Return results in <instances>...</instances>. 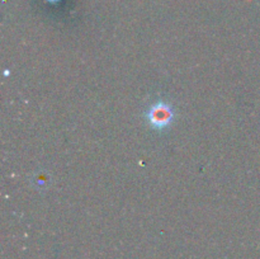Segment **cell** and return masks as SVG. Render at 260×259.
<instances>
[{
    "label": "cell",
    "instance_id": "6da1fadb",
    "mask_svg": "<svg viewBox=\"0 0 260 259\" xmlns=\"http://www.w3.org/2000/svg\"><path fill=\"white\" fill-rule=\"evenodd\" d=\"M175 119L174 107L165 101H157L146 111V121L151 128L164 131L169 128Z\"/></svg>",
    "mask_w": 260,
    "mask_h": 259
}]
</instances>
